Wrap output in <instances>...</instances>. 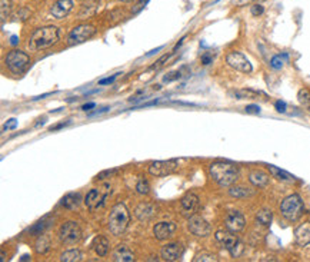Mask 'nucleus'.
I'll list each match as a JSON object with an SVG mask.
<instances>
[{
  "label": "nucleus",
  "mask_w": 310,
  "mask_h": 262,
  "mask_svg": "<svg viewBox=\"0 0 310 262\" xmlns=\"http://www.w3.org/2000/svg\"><path fill=\"white\" fill-rule=\"evenodd\" d=\"M130 213L126 208V205L125 204H116L110 210V215H109V219H107L109 231L113 235H122L128 229Z\"/></svg>",
  "instance_id": "3"
},
{
  "label": "nucleus",
  "mask_w": 310,
  "mask_h": 262,
  "mask_svg": "<svg viewBox=\"0 0 310 262\" xmlns=\"http://www.w3.org/2000/svg\"><path fill=\"white\" fill-rule=\"evenodd\" d=\"M194 262H216L218 258L215 254H210V252H202V254H197L193 258Z\"/></svg>",
  "instance_id": "33"
},
{
  "label": "nucleus",
  "mask_w": 310,
  "mask_h": 262,
  "mask_svg": "<svg viewBox=\"0 0 310 262\" xmlns=\"http://www.w3.org/2000/svg\"><path fill=\"white\" fill-rule=\"evenodd\" d=\"M236 99H259V96H265V93L258 92V91H250V89H240L230 92Z\"/></svg>",
  "instance_id": "26"
},
{
  "label": "nucleus",
  "mask_w": 310,
  "mask_h": 262,
  "mask_svg": "<svg viewBox=\"0 0 310 262\" xmlns=\"http://www.w3.org/2000/svg\"><path fill=\"white\" fill-rule=\"evenodd\" d=\"M199 208V197L194 194H186L180 201V212L183 216H192Z\"/></svg>",
  "instance_id": "15"
},
{
  "label": "nucleus",
  "mask_w": 310,
  "mask_h": 262,
  "mask_svg": "<svg viewBox=\"0 0 310 262\" xmlns=\"http://www.w3.org/2000/svg\"><path fill=\"white\" fill-rule=\"evenodd\" d=\"M147 3H149V0H140V1L137 3V6H136V9H134L133 12H134V13H137L139 10H142L143 7H144V6H146Z\"/></svg>",
  "instance_id": "46"
},
{
  "label": "nucleus",
  "mask_w": 310,
  "mask_h": 262,
  "mask_svg": "<svg viewBox=\"0 0 310 262\" xmlns=\"http://www.w3.org/2000/svg\"><path fill=\"white\" fill-rule=\"evenodd\" d=\"M17 43H19V38H17V36H12V38H10V45L16 46Z\"/></svg>",
  "instance_id": "51"
},
{
  "label": "nucleus",
  "mask_w": 310,
  "mask_h": 262,
  "mask_svg": "<svg viewBox=\"0 0 310 262\" xmlns=\"http://www.w3.org/2000/svg\"><path fill=\"white\" fill-rule=\"evenodd\" d=\"M256 221L263 226H269L273 221V213L270 210H260L256 215Z\"/></svg>",
  "instance_id": "29"
},
{
  "label": "nucleus",
  "mask_w": 310,
  "mask_h": 262,
  "mask_svg": "<svg viewBox=\"0 0 310 262\" xmlns=\"http://www.w3.org/2000/svg\"><path fill=\"white\" fill-rule=\"evenodd\" d=\"M176 232V225L173 222H159L156 223L153 228V234H155L156 239L159 241H165L172 238L173 234Z\"/></svg>",
  "instance_id": "16"
},
{
  "label": "nucleus",
  "mask_w": 310,
  "mask_h": 262,
  "mask_svg": "<svg viewBox=\"0 0 310 262\" xmlns=\"http://www.w3.org/2000/svg\"><path fill=\"white\" fill-rule=\"evenodd\" d=\"M96 33V29L91 26V25H79L76 26L67 36V43L70 46H75V45H80V43H85L88 39H90L91 36Z\"/></svg>",
  "instance_id": "8"
},
{
  "label": "nucleus",
  "mask_w": 310,
  "mask_h": 262,
  "mask_svg": "<svg viewBox=\"0 0 310 262\" xmlns=\"http://www.w3.org/2000/svg\"><path fill=\"white\" fill-rule=\"evenodd\" d=\"M80 202H82V195L79 192H69L62 198L60 204H62V207H65L67 210H76L79 208Z\"/></svg>",
  "instance_id": "22"
},
{
  "label": "nucleus",
  "mask_w": 310,
  "mask_h": 262,
  "mask_svg": "<svg viewBox=\"0 0 310 262\" xmlns=\"http://www.w3.org/2000/svg\"><path fill=\"white\" fill-rule=\"evenodd\" d=\"M249 181L255 186L263 188V186H266V185L269 184V175L265 173L263 170H253L249 175Z\"/></svg>",
  "instance_id": "23"
},
{
  "label": "nucleus",
  "mask_w": 310,
  "mask_h": 262,
  "mask_svg": "<svg viewBox=\"0 0 310 262\" xmlns=\"http://www.w3.org/2000/svg\"><path fill=\"white\" fill-rule=\"evenodd\" d=\"M82 260H83V254L79 249H69L60 257V261L63 262H79Z\"/></svg>",
  "instance_id": "27"
},
{
  "label": "nucleus",
  "mask_w": 310,
  "mask_h": 262,
  "mask_svg": "<svg viewBox=\"0 0 310 262\" xmlns=\"http://www.w3.org/2000/svg\"><path fill=\"white\" fill-rule=\"evenodd\" d=\"M159 104V99H156V101H152V102H147V104H143V107H147V106H152V105H157Z\"/></svg>",
  "instance_id": "49"
},
{
  "label": "nucleus",
  "mask_w": 310,
  "mask_h": 262,
  "mask_svg": "<svg viewBox=\"0 0 310 262\" xmlns=\"http://www.w3.org/2000/svg\"><path fill=\"white\" fill-rule=\"evenodd\" d=\"M179 168L177 160L170 159V160H156L149 165V173L153 176H168L175 173Z\"/></svg>",
  "instance_id": "9"
},
{
  "label": "nucleus",
  "mask_w": 310,
  "mask_h": 262,
  "mask_svg": "<svg viewBox=\"0 0 310 262\" xmlns=\"http://www.w3.org/2000/svg\"><path fill=\"white\" fill-rule=\"evenodd\" d=\"M4 63L12 73L20 75L25 72V69L30 63V57L27 56V53L14 49L12 52L7 53V56L4 57Z\"/></svg>",
  "instance_id": "5"
},
{
  "label": "nucleus",
  "mask_w": 310,
  "mask_h": 262,
  "mask_svg": "<svg viewBox=\"0 0 310 262\" xmlns=\"http://www.w3.org/2000/svg\"><path fill=\"white\" fill-rule=\"evenodd\" d=\"M305 212V205L300 195L297 194H292L289 197H286L280 204V213L282 216L286 218L290 222H296L302 218Z\"/></svg>",
  "instance_id": "4"
},
{
  "label": "nucleus",
  "mask_w": 310,
  "mask_h": 262,
  "mask_svg": "<svg viewBox=\"0 0 310 262\" xmlns=\"http://www.w3.org/2000/svg\"><path fill=\"white\" fill-rule=\"evenodd\" d=\"M274 107H276V110H277L279 113H284V112H286V107H287V105L284 104L283 101H276Z\"/></svg>",
  "instance_id": "41"
},
{
  "label": "nucleus",
  "mask_w": 310,
  "mask_h": 262,
  "mask_svg": "<svg viewBox=\"0 0 310 262\" xmlns=\"http://www.w3.org/2000/svg\"><path fill=\"white\" fill-rule=\"evenodd\" d=\"M212 62H213V54L212 53L206 52L202 54V63L203 65H210Z\"/></svg>",
  "instance_id": "39"
},
{
  "label": "nucleus",
  "mask_w": 310,
  "mask_h": 262,
  "mask_svg": "<svg viewBox=\"0 0 310 262\" xmlns=\"http://www.w3.org/2000/svg\"><path fill=\"white\" fill-rule=\"evenodd\" d=\"M109 110V107H103V109H99V110H94V112H90L89 113V116H96V115H102L104 112H107Z\"/></svg>",
  "instance_id": "48"
},
{
  "label": "nucleus",
  "mask_w": 310,
  "mask_h": 262,
  "mask_svg": "<svg viewBox=\"0 0 310 262\" xmlns=\"http://www.w3.org/2000/svg\"><path fill=\"white\" fill-rule=\"evenodd\" d=\"M226 62L232 69L242 73H250L253 70L250 60L242 52H230L226 56Z\"/></svg>",
  "instance_id": "10"
},
{
  "label": "nucleus",
  "mask_w": 310,
  "mask_h": 262,
  "mask_svg": "<svg viewBox=\"0 0 310 262\" xmlns=\"http://www.w3.org/2000/svg\"><path fill=\"white\" fill-rule=\"evenodd\" d=\"M184 254V247L179 242H172L162 248V258L168 262H175L181 260Z\"/></svg>",
  "instance_id": "14"
},
{
  "label": "nucleus",
  "mask_w": 310,
  "mask_h": 262,
  "mask_svg": "<svg viewBox=\"0 0 310 262\" xmlns=\"http://www.w3.org/2000/svg\"><path fill=\"white\" fill-rule=\"evenodd\" d=\"M229 194L232 195L233 198H245L250 195V191H247L243 186H232L229 189Z\"/></svg>",
  "instance_id": "32"
},
{
  "label": "nucleus",
  "mask_w": 310,
  "mask_h": 262,
  "mask_svg": "<svg viewBox=\"0 0 310 262\" xmlns=\"http://www.w3.org/2000/svg\"><path fill=\"white\" fill-rule=\"evenodd\" d=\"M69 123H70V120H67V122H62V123H59V125L50 126V128H49V131L53 132V131H57V129H62V128H65L66 125H69Z\"/></svg>",
  "instance_id": "45"
},
{
  "label": "nucleus",
  "mask_w": 310,
  "mask_h": 262,
  "mask_svg": "<svg viewBox=\"0 0 310 262\" xmlns=\"http://www.w3.org/2000/svg\"><path fill=\"white\" fill-rule=\"evenodd\" d=\"M30 260V255H27V254H25L22 258H20V261H29Z\"/></svg>",
  "instance_id": "53"
},
{
  "label": "nucleus",
  "mask_w": 310,
  "mask_h": 262,
  "mask_svg": "<svg viewBox=\"0 0 310 262\" xmlns=\"http://www.w3.org/2000/svg\"><path fill=\"white\" fill-rule=\"evenodd\" d=\"M73 9V1L72 0H57L50 9V14L56 19H63L70 10Z\"/></svg>",
  "instance_id": "17"
},
{
  "label": "nucleus",
  "mask_w": 310,
  "mask_h": 262,
  "mask_svg": "<svg viewBox=\"0 0 310 262\" xmlns=\"http://www.w3.org/2000/svg\"><path fill=\"white\" fill-rule=\"evenodd\" d=\"M245 110L247 113H260V107L258 105H247Z\"/></svg>",
  "instance_id": "43"
},
{
  "label": "nucleus",
  "mask_w": 310,
  "mask_h": 262,
  "mask_svg": "<svg viewBox=\"0 0 310 262\" xmlns=\"http://www.w3.org/2000/svg\"><path fill=\"white\" fill-rule=\"evenodd\" d=\"M169 57H170V54H165V56H163V57H160V59H159V60H157V62H156L155 65L152 66V69H156V67H160V66L163 65V63H165V62H166V60H168Z\"/></svg>",
  "instance_id": "44"
},
{
  "label": "nucleus",
  "mask_w": 310,
  "mask_h": 262,
  "mask_svg": "<svg viewBox=\"0 0 310 262\" xmlns=\"http://www.w3.org/2000/svg\"><path fill=\"white\" fill-rule=\"evenodd\" d=\"M263 12H265V7H263L262 4H255V6H252V14H253V16H260Z\"/></svg>",
  "instance_id": "42"
},
{
  "label": "nucleus",
  "mask_w": 310,
  "mask_h": 262,
  "mask_svg": "<svg viewBox=\"0 0 310 262\" xmlns=\"http://www.w3.org/2000/svg\"><path fill=\"white\" fill-rule=\"evenodd\" d=\"M134 215H136V218L139 219V221H142V222H147V221H150L152 218H153V215H155V208L150 205V204H140L136 210H134Z\"/></svg>",
  "instance_id": "19"
},
{
  "label": "nucleus",
  "mask_w": 310,
  "mask_h": 262,
  "mask_svg": "<svg viewBox=\"0 0 310 262\" xmlns=\"http://www.w3.org/2000/svg\"><path fill=\"white\" fill-rule=\"evenodd\" d=\"M93 107H96V104L94 102H89V104H86V105H83L80 109L82 110H85V112H88V110H91Z\"/></svg>",
  "instance_id": "47"
},
{
  "label": "nucleus",
  "mask_w": 310,
  "mask_h": 262,
  "mask_svg": "<svg viewBox=\"0 0 310 262\" xmlns=\"http://www.w3.org/2000/svg\"><path fill=\"white\" fill-rule=\"evenodd\" d=\"M289 60V54L287 53H282V54H276V56H273L270 60V66L273 69H276V70H279V69H282L284 65V62H287Z\"/></svg>",
  "instance_id": "30"
},
{
  "label": "nucleus",
  "mask_w": 310,
  "mask_h": 262,
  "mask_svg": "<svg viewBox=\"0 0 310 262\" xmlns=\"http://www.w3.org/2000/svg\"><path fill=\"white\" fill-rule=\"evenodd\" d=\"M189 231L196 236H207L212 232V226L207 222L205 218L199 216V215H192L189 216V222H187Z\"/></svg>",
  "instance_id": "11"
},
{
  "label": "nucleus",
  "mask_w": 310,
  "mask_h": 262,
  "mask_svg": "<svg viewBox=\"0 0 310 262\" xmlns=\"http://www.w3.org/2000/svg\"><path fill=\"white\" fill-rule=\"evenodd\" d=\"M59 238L66 245H73L82 239V228L78 222H66L59 229Z\"/></svg>",
  "instance_id": "7"
},
{
  "label": "nucleus",
  "mask_w": 310,
  "mask_h": 262,
  "mask_svg": "<svg viewBox=\"0 0 310 262\" xmlns=\"http://www.w3.org/2000/svg\"><path fill=\"white\" fill-rule=\"evenodd\" d=\"M113 261L116 262H132L134 261V255L126 245H119L113 252Z\"/></svg>",
  "instance_id": "20"
},
{
  "label": "nucleus",
  "mask_w": 310,
  "mask_h": 262,
  "mask_svg": "<svg viewBox=\"0 0 310 262\" xmlns=\"http://www.w3.org/2000/svg\"><path fill=\"white\" fill-rule=\"evenodd\" d=\"M16 126H17V120H16V119H9V120L4 123V126H3V132L16 129Z\"/></svg>",
  "instance_id": "38"
},
{
  "label": "nucleus",
  "mask_w": 310,
  "mask_h": 262,
  "mask_svg": "<svg viewBox=\"0 0 310 262\" xmlns=\"http://www.w3.org/2000/svg\"><path fill=\"white\" fill-rule=\"evenodd\" d=\"M10 13V0H1V23Z\"/></svg>",
  "instance_id": "35"
},
{
  "label": "nucleus",
  "mask_w": 310,
  "mask_h": 262,
  "mask_svg": "<svg viewBox=\"0 0 310 262\" xmlns=\"http://www.w3.org/2000/svg\"><path fill=\"white\" fill-rule=\"evenodd\" d=\"M136 191H137V194H140V195H147L149 192H150V185L149 182L146 181V179H139V182L136 184Z\"/></svg>",
  "instance_id": "34"
},
{
  "label": "nucleus",
  "mask_w": 310,
  "mask_h": 262,
  "mask_svg": "<svg viewBox=\"0 0 310 262\" xmlns=\"http://www.w3.org/2000/svg\"><path fill=\"white\" fill-rule=\"evenodd\" d=\"M267 169H269V172L271 173V176H273V178H276L277 181H282V182H293V181L296 179L293 175H290L289 172L280 169V168H277V166L269 165V166H267Z\"/></svg>",
  "instance_id": "24"
},
{
  "label": "nucleus",
  "mask_w": 310,
  "mask_h": 262,
  "mask_svg": "<svg viewBox=\"0 0 310 262\" xmlns=\"http://www.w3.org/2000/svg\"><path fill=\"white\" fill-rule=\"evenodd\" d=\"M297 99H299V104L310 112V91L300 89L297 93Z\"/></svg>",
  "instance_id": "31"
},
{
  "label": "nucleus",
  "mask_w": 310,
  "mask_h": 262,
  "mask_svg": "<svg viewBox=\"0 0 310 262\" xmlns=\"http://www.w3.org/2000/svg\"><path fill=\"white\" fill-rule=\"evenodd\" d=\"M120 1H123V3H129V1H133V0H120Z\"/></svg>",
  "instance_id": "55"
},
{
  "label": "nucleus",
  "mask_w": 310,
  "mask_h": 262,
  "mask_svg": "<svg viewBox=\"0 0 310 262\" xmlns=\"http://www.w3.org/2000/svg\"><path fill=\"white\" fill-rule=\"evenodd\" d=\"M120 73H116V75H113V76H110V78H104L102 79V80H99V85L100 86H104V85H109V83H113L115 80L117 79V76H119Z\"/></svg>",
  "instance_id": "40"
},
{
  "label": "nucleus",
  "mask_w": 310,
  "mask_h": 262,
  "mask_svg": "<svg viewBox=\"0 0 310 262\" xmlns=\"http://www.w3.org/2000/svg\"><path fill=\"white\" fill-rule=\"evenodd\" d=\"M210 176L220 186H232L239 178V168L230 162H215L209 168Z\"/></svg>",
  "instance_id": "1"
},
{
  "label": "nucleus",
  "mask_w": 310,
  "mask_h": 262,
  "mask_svg": "<svg viewBox=\"0 0 310 262\" xmlns=\"http://www.w3.org/2000/svg\"><path fill=\"white\" fill-rule=\"evenodd\" d=\"M43 123H44V118L39 119V122H38V123H36V125H35V126H36V128H38V126H40V125H43Z\"/></svg>",
  "instance_id": "54"
},
{
  "label": "nucleus",
  "mask_w": 310,
  "mask_h": 262,
  "mask_svg": "<svg viewBox=\"0 0 310 262\" xmlns=\"http://www.w3.org/2000/svg\"><path fill=\"white\" fill-rule=\"evenodd\" d=\"M109 191L107 192H103L102 189L99 188H94V189H90L88 192V195L85 198V204L89 210H94L102 208L104 205V201H106V197H107Z\"/></svg>",
  "instance_id": "13"
},
{
  "label": "nucleus",
  "mask_w": 310,
  "mask_h": 262,
  "mask_svg": "<svg viewBox=\"0 0 310 262\" xmlns=\"http://www.w3.org/2000/svg\"><path fill=\"white\" fill-rule=\"evenodd\" d=\"M234 232L232 231H218L216 232V241L219 242L220 245L224 249H227L233 257H239L243 251V244L237 239V236L233 235Z\"/></svg>",
  "instance_id": "6"
},
{
  "label": "nucleus",
  "mask_w": 310,
  "mask_h": 262,
  "mask_svg": "<svg viewBox=\"0 0 310 262\" xmlns=\"http://www.w3.org/2000/svg\"><path fill=\"white\" fill-rule=\"evenodd\" d=\"M117 173V169H107V170H103V172H100V173H97L96 175V181H103L106 178H110V176H113V175H116Z\"/></svg>",
  "instance_id": "36"
},
{
  "label": "nucleus",
  "mask_w": 310,
  "mask_h": 262,
  "mask_svg": "<svg viewBox=\"0 0 310 262\" xmlns=\"http://www.w3.org/2000/svg\"><path fill=\"white\" fill-rule=\"evenodd\" d=\"M184 40H186V38H183V39H180V42H177V45H176V46H175V49H173V53L176 52V51H177V49L180 48L181 45H183V42H184Z\"/></svg>",
  "instance_id": "50"
},
{
  "label": "nucleus",
  "mask_w": 310,
  "mask_h": 262,
  "mask_svg": "<svg viewBox=\"0 0 310 262\" xmlns=\"http://www.w3.org/2000/svg\"><path fill=\"white\" fill-rule=\"evenodd\" d=\"M180 78H183L181 70H175V72H170V73H168V75L163 78V80H165V82H173V80H179Z\"/></svg>",
  "instance_id": "37"
},
{
  "label": "nucleus",
  "mask_w": 310,
  "mask_h": 262,
  "mask_svg": "<svg viewBox=\"0 0 310 262\" xmlns=\"http://www.w3.org/2000/svg\"><path fill=\"white\" fill-rule=\"evenodd\" d=\"M224 225H226V228L229 231H232L234 234L243 231L246 226V219L245 216H243V213L239 212V210H230V212H227V215L224 218Z\"/></svg>",
  "instance_id": "12"
},
{
  "label": "nucleus",
  "mask_w": 310,
  "mask_h": 262,
  "mask_svg": "<svg viewBox=\"0 0 310 262\" xmlns=\"http://www.w3.org/2000/svg\"><path fill=\"white\" fill-rule=\"evenodd\" d=\"M91 248L94 249V252L99 255V257H106L109 254V248H110V244L109 241L104 238V236H96L91 242Z\"/></svg>",
  "instance_id": "21"
},
{
  "label": "nucleus",
  "mask_w": 310,
  "mask_h": 262,
  "mask_svg": "<svg viewBox=\"0 0 310 262\" xmlns=\"http://www.w3.org/2000/svg\"><path fill=\"white\" fill-rule=\"evenodd\" d=\"M59 40V29L56 26H44L38 29L29 40L30 51H43L53 46Z\"/></svg>",
  "instance_id": "2"
},
{
  "label": "nucleus",
  "mask_w": 310,
  "mask_h": 262,
  "mask_svg": "<svg viewBox=\"0 0 310 262\" xmlns=\"http://www.w3.org/2000/svg\"><path fill=\"white\" fill-rule=\"evenodd\" d=\"M295 241L299 247H310V222L299 225L295 231Z\"/></svg>",
  "instance_id": "18"
},
{
  "label": "nucleus",
  "mask_w": 310,
  "mask_h": 262,
  "mask_svg": "<svg viewBox=\"0 0 310 262\" xmlns=\"http://www.w3.org/2000/svg\"><path fill=\"white\" fill-rule=\"evenodd\" d=\"M162 49H163V48L160 46V48H157V49H155V51H152V52H150V53H147L146 56H152V54H155L156 52H159V51H162Z\"/></svg>",
  "instance_id": "52"
},
{
  "label": "nucleus",
  "mask_w": 310,
  "mask_h": 262,
  "mask_svg": "<svg viewBox=\"0 0 310 262\" xmlns=\"http://www.w3.org/2000/svg\"><path fill=\"white\" fill-rule=\"evenodd\" d=\"M50 222H52L50 218H49V216H44V218H42L40 221H38V222L35 223V225L29 229V232L35 236L43 235V232L50 226Z\"/></svg>",
  "instance_id": "25"
},
{
  "label": "nucleus",
  "mask_w": 310,
  "mask_h": 262,
  "mask_svg": "<svg viewBox=\"0 0 310 262\" xmlns=\"http://www.w3.org/2000/svg\"><path fill=\"white\" fill-rule=\"evenodd\" d=\"M35 249H36L38 254H46V252H49V249H50V239H49V236L40 235L38 238V241H36Z\"/></svg>",
  "instance_id": "28"
}]
</instances>
